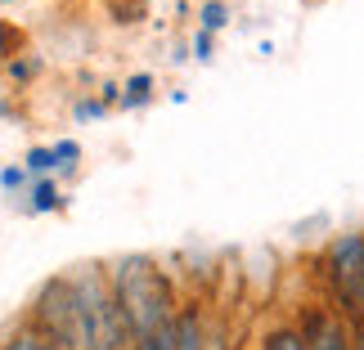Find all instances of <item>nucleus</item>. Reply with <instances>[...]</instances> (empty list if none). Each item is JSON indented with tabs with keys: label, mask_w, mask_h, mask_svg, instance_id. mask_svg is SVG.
<instances>
[{
	"label": "nucleus",
	"mask_w": 364,
	"mask_h": 350,
	"mask_svg": "<svg viewBox=\"0 0 364 350\" xmlns=\"http://www.w3.org/2000/svg\"><path fill=\"white\" fill-rule=\"evenodd\" d=\"M100 5H108V9H113V5H117V0H100Z\"/></svg>",
	"instance_id": "393cba45"
},
{
	"label": "nucleus",
	"mask_w": 364,
	"mask_h": 350,
	"mask_svg": "<svg viewBox=\"0 0 364 350\" xmlns=\"http://www.w3.org/2000/svg\"><path fill=\"white\" fill-rule=\"evenodd\" d=\"M108 283H113V297L122 305V319L131 328V346L144 341L149 332H158L166 324H176L180 315V288L171 270L149 256V251H126V256L108 261Z\"/></svg>",
	"instance_id": "f257e3e1"
},
{
	"label": "nucleus",
	"mask_w": 364,
	"mask_h": 350,
	"mask_svg": "<svg viewBox=\"0 0 364 350\" xmlns=\"http://www.w3.org/2000/svg\"><path fill=\"white\" fill-rule=\"evenodd\" d=\"M144 5H149V0H117V5H113V23H139V18H144Z\"/></svg>",
	"instance_id": "aec40b11"
},
{
	"label": "nucleus",
	"mask_w": 364,
	"mask_h": 350,
	"mask_svg": "<svg viewBox=\"0 0 364 350\" xmlns=\"http://www.w3.org/2000/svg\"><path fill=\"white\" fill-rule=\"evenodd\" d=\"M27 324L59 346V350H77V301H73V270L68 274H50L46 283L32 292L27 301Z\"/></svg>",
	"instance_id": "20e7f679"
},
{
	"label": "nucleus",
	"mask_w": 364,
	"mask_h": 350,
	"mask_svg": "<svg viewBox=\"0 0 364 350\" xmlns=\"http://www.w3.org/2000/svg\"><path fill=\"white\" fill-rule=\"evenodd\" d=\"M252 350H306V337H301L297 319H270L257 332V346Z\"/></svg>",
	"instance_id": "6e6552de"
},
{
	"label": "nucleus",
	"mask_w": 364,
	"mask_h": 350,
	"mask_svg": "<svg viewBox=\"0 0 364 350\" xmlns=\"http://www.w3.org/2000/svg\"><path fill=\"white\" fill-rule=\"evenodd\" d=\"M14 202H18L23 216H63L68 212V189H63V180H32L27 193L14 198Z\"/></svg>",
	"instance_id": "0eeeda50"
},
{
	"label": "nucleus",
	"mask_w": 364,
	"mask_h": 350,
	"mask_svg": "<svg viewBox=\"0 0 364 350\" xmlns=\"http://www.w3.org/2000/svg\"><path fill=\"white\" fill-rule=\"evenodd\" d=\"M9 5H18V0H0V9H9Z\"/></svg>",
	"instance_id": "b1692460"
},
{
	"label": "nucleus",
	"mask_w": 364,
	"mask_h": 350,
	"mask_svg": "<svg viewBox=\"0 0 364 350\" xmlns=\"http://www.w3.org/2000/svg\"><path fill=\"white\" fill-rule=\"evenodd\" d=\"M0 117H14V104H5V99H0Z\"/></svg>",
	"instance_id": "5701e85b"
},
{
	"label": "nucleus",
	"mask_w": 364,
	"mask_h": 350,
	"mask_svg": "<svg viewBox=\"0 0 364 350\" xmlns=\"http://www.w3.org/2000/svg\"><path fill=\"white\" fill-rule=\"evenodd\" d=\"M50 148H54V162H59V180H63V185H68V180H77V175H81V158H86L81 139H73V135H59Z\"/></svg>",
	"instance_id": "f8f14e48"
},
{
	"label": "nucleus",
	"mask_w": 364,
	"mask_h": 350,
	"mask_svg": "<svg viewBox=\"0 0 364 350\" xmlns=\"http://www.w3.org/2000/svg\"><path fill=\"white\" fill-rule=\"evenodd\" d=\"M292 319H297V328L306 337V350H360L355 346V324L342 310H333L324 297L301 301Z\"/></svg>",
	"instance_id": "39448f33"
},
{
	"label": "nucleus",
	"mask_w": 364,
	"mask_h": 350,
	"mask_svg": "<svg viewBox=\"0 0 364 350\" xmlns=\"http://www.w3.org/2000/svg\"><path fill=\"white\" fill-rule=\"evenodd\" d=\"M27 185H32V175H27L23 162H5V166H0V189H5L9 198H23Z\"/></svg>",
	"instance_id": "dca6fc26"
},
{
	"label": "nucleus",
	"mask_w": 364,
	"mask_h": 350,
	"mask_svg": "<svg viewBox=\"0 0 364 350\" xmlns=\"http://www.w3.org/2000/svg\"><path fill=\"white\" fill-rule=\"evenodd\" d=\"M230 23H234V5H230V0H198V18H193V27H198V32L220 36Z\"/></svg>",
	"instance_id": "9d476101"
},
{
	"label": "nucleus",
	"mask_w": 364,
	"mask_h": 350,
	"mask_svg": "<svg viewBox=\"0 0 364 350\" xmlns=\"http://www.w3.org/2000/svg\"><path fill=\"white\" fill-rule=\"evenodd\" d=\"M108 113H113V108H108L95 90H86V94H77V99H73V121H77V126H86V121H104Z\"/></svg>",
	"instance_id": "2eb2a0df"
},
{
	"label": "nucleus",
	"mask_w": 364,
	"mask_h": 350,
	"mask_svg": "<svg viewBox=\"0 0 364 350\" xmlns=\"http://www.w3.org/2000/svg\"><path fill=\"white\" fill-rule=\"evenodd\" d=\"M95 94H100L108 108H122V81H104V86L95 90Z\"/></svg>",
	"instance_id": "412c9836"
},
{
	"label": "nucleus",
	"mask_w": 364,
	"mask_h": 350,
	"mask_svg": "<svg viewBox=\"0 0 364 350\" xmlns=\"http://www.w3.org/2000/svg\"><path fill=\"white\" fill-rule=\"evenodd\" d=\"M0 350H59V346H54L46 332H36L27 319H18V324H14L5 337H0Z\"/></svg>",
	"instance_id": "9b49d317"
},
{
	"label": "nucleus",
	"mask_w": 364,
	"mask_h": 350,
	"mask_svg": "<svg viewBox=\"0 0 364 350\" xmlns=\"http://www.w3.org/2000/svg\"><path fill=\"white\" fill-rule=\"evenodd\" d=\"M18 162L27 166V175H32V180H59V162H54V148L50 144H32Z\"/></svg>",
	"instance_id": "4468645a"
},
{
	"label": "nucleus",
	"mask_w": 364,
	"mask_h": 350,
	"mask_svg": "<svg viewBox=\"0 0 364 350\" xmlns=\"http://www.w3.org/2000/svg\"><path fill=\"white\" fill-rule=\"evenodd\" d=\"M41 67H46V63H41V54L23 50V54H14V59L5 63V81H9L14 90H27V86L41 77Z\"/></svg>",
	"instance_id": "ddd939ff"
},
{
	"label": "nucleus",
	"mask_w": 364,
	"mask_h": 350,
	"mask_svg": "<svg viewBox=\"0 0 364 350\" xmlns=\"http://www.w3.org/2000/svg\"><path fill=\"white\" fill-rule=\"evenodd\" d=\"M315 283L333 310H342L351 324H360L364 319V229H342L319 247Z\"/></svg>",
	"instance_id": "7ed1b4c3"
},
{
	"label": "nucleus",
	"mask_w": 364,
	"mask_h": 350,
	"mask_svg": "<svg viewBox=\"0 0 364 350\" xmlns=\"http://www.w3.org/2000/svg\"><path fill=\"white\" fill-rule=\"evenodd\" d=\"M158 99V77L153 72H131L122 81V113H139Z\"/></svg>",
	"instance_id": "1a4fd4ad"
},
{
	"label": "nucleus",
	"mask_w": 364,
	"mask_h": 350,
	"mask_svg": "<svg viewBox=\"0 0 364 350\" xmlns=\"http://www.w3.org/2000/svg\"><path fill=\"white\" fill-rule=\"evenodd\" d=\"M355 346L364 350V324H355Z\"/></svg>",
	"instance_id": "4be33fe9"
},
{
	"label": "nucleus",
	"mask_w": 364,
	"mask_h": 350,
	"mask_svg": "<svg viewBox=\"0 0 364 350\" xmlns=\"http://www.w3.org/2000/svg\"><path fill=\"white\" fill-rule=\"evenodd\" d=\"M189 59L212 63V59H216V36H212V32H198V27H193V36H189Z\"/></svg>",
	"instance_id": "a211bd4d"
},
{
	"label": "nucleus",
	"mask_w": 364,
	"mask_h": 350,
	"mask_svg": "<svg viewBox=\"0 0 364 350\" xmlns=\"http://www.w3.org/2000/svg\"><path fill=\"white\" fill-rule=\"evenodd\" d=\"M131 350H176V324H166L158 332H149L144 341H135Z\"/></svg>",
	"instance_id": "6ab92c4d"
},
{
	"label": "nucleus",
	"mask_w": 364,
	"mask_h": 350,
	"mask_svg": "<svg viewBox=\"0 0 364 350\" xmlns=\"http://www.w3.org/2000/svg\"><path fill=\"white\" fill-rule=\"evenodd\" d=\"M23 45H27L23 27H14L9 18H0V67H5L14 54H23Z\"/></svg>",
	"instance_id": "f3484780"
},
{
	"label": "nucleus",
	"mask_w": 364,
	"mask_h": 350,
	"mask_svg": "<svg viewBox=\"0 0 364 350\" xmlns=\"http://www.w3.org/2000/svg\"><path fill=\"white\" fill-rule=\"evenodd\" d=\"M176 350H212V319H207V305L198 297L180 301L176 315Z\"/></svg>",
	"instance_id": "423d86ee"
},
{
	"label": "nucleus",
	"mask_w": 364,
	"mask_h": 350,
	"mask_svg": "<svg viewBox=\"0 0 364 350\" xmlns=\"http://www.w3.org/2000/svg\"><path fill=\"white\" fill-rule=\"evenodd\" d=\"M360 324H364V319H360Z\"/></svg>",
	"instance_id": "a878e982"
},
{
	"label": "nucleus",
	"mask_w": 364,
	"mask_h": 350,
	"mask_svg": "<svg viewBox=\"0 0 364 350\" xmlns=\"http://www.w3.org/2000/svg\"><path fill=\"white\" fill-rule=\"evenodd\" d=\"M77 301V350H131V328L108 283V261H90L73 270Z\"/></svg>",
	"instance_id": "f03ea898"
}]
</instances>
